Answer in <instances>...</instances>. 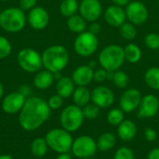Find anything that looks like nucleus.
I'll use <instances>...</instances> for the list:
<instances>
[{
    "label": "nucleus",
    "instance_id": "nucleus-24",
    "mask_svg": "<svg viewBox=\"0 0 159 159\" xmlns=\"http://www.w3.org/2000/svg\"><path fill=\"white\" fill-rule=\"evenodd\" d=\"M87 20L79 14V15H73L68 18L67 20V27L68 29L75 33V34H81L86 31L87 28Z\"/></svg>",
    "mask_w": 159,
    "mask_h": 159
},
{
    "label": "nucleus",
    "instance_id": "nucleus-45",
    "mask_svg": "<svg viewBox=\"0 0 159 159\" xmlns=\"http://www.w3.org/2000/svg\"><path fill=\"white\" fill-rule=\"evenodd\" d=\"M88 65H89V67H91L92 69H94V68L96 67V61H90L88 63Z\"/></svg>",
    "mask_w": 159,
    "mask_h": 159
},
{
    "label": "nucleus",
    "instance_id": "nucleus-44",
    "mask_svg": "<svg viewBox=\"0 0 159 159\" xmlns=\"http://www.w3.org/2000/svg\"><path fill=\"white\" fill-rule=\"evenodd\" d=\"M56 159H72V157L68 153H63V154H59Z\"/></svg>",
    "mask_w": 159,
    "mask_h": 159
},
{
    "label": "nucleus",
    "instance_id": "nucleus-23",
    "mask_svg": "<svg viewBox=\"0 0 159 159\" xmlns=\"http://www.w3.org/2000/svg\"><path fill=\"white\" fill-rule=\"evenodd\" d=\"M96 143L98 150L102 152H107L115 147L116 143V137L111 132H104L99 136Z\"/></svg>",
    "mask_w": 159,
    "mask_h": 159
},
{
    "label": "nucleus",
    "instance_id": "nucleus-7",
    "mask_svg": "<svg viewBox=\"0 0 159 159\" xmlns=\"http://www.w3.org/2000/svg\"><path fill=\"white\" fill-rule=\"evenodd\" d=\"M17 61L20 67L27 73H37L43 67L42 55L34 48L20 49L17 55Z\"/></svg>",
    "mask_w": 159,
    "mask_h": 159
},
{
    "label": "nucleus",
    "instance_id": "nucleus-21",
    "mask_svg": "<svg viewBox=\"0 0 159 159\" xmlns=\"http://www.w3.org/2000/svg\"><path fill=\"white\" fill-rule=\"evenodd\" d=\"M75 84L74 83L72 77L61 76L56 84V91L57 94L60 95L63 99H67L71 97L75 89Z\"/></svg>",
    "mask_w": 159,
    "mask_h": 159
},
{
    "label": "nucleus",
    "instance_id": "nucleus-18",
    "mask_svg": "<svg viewBox=\"0 0 159 159\" xmlns=\"http://www.w3.org/2000/svg\"><path fill=\"white\" fill-rule=\"evenodd\" d=\"M94 71L88 64L80 65L72 74V79L77 87H86L93 80Z\"/></svg>",
    "mask_w": 159,
    "mask_h": 159
},
{
    "label": "nucleus",
    "instance_id": "nucleus-37",
    "mask_svg": "<svg viewBox=\"0 0 159 159\" xmlns=\"http://www.w3.org/2000/svg\"><path fill=\"white\" fill-rule=\"evenodd\" d=\"M107 75H108V71H106L105 69L103 68L97 69L96 71H94L93 80H95L98 83H102L107 79Z\"/></svg>",
    "mask_w": 159,
    "mask_h": 159
},
{
    "label": "nucleus",
    "instance_id": "nucleus-10",
    "mask_svg": "<svg viewBox=\"0 0 159 159\" xmlns=\"http://www.w3.org/2000/svg\"><path fill=\"white\" fill-rule=\"evenodd\" d=\"M127 20L134 25H142L146 22L149 12L146 6L141 1H130L126 7Z\"/></svg>",
    "mask_w": 159,
    "mask_h": 159
},
{
    "label": "nucleus",
    "instance_id": "nucleus-5",
    "mask_svg": "<svg viewBox=\"0 0 159 159\" xmlns=\"http://www.w3.org/2000/svg\"><path fill=\"white\" fill-rule=\"evenodd\" d=\"M48 148L58 154L68 153L72 149L74 143L71 132L64 129H50L45 137Z\"/></svg>",
    "mask_w": 159,
    "mask_h": 159
},
{
    "label": "nucleus",
    "instance_id": "nucleus-34",
    "mask_svg": "<svg viewBox=\"0 0 159 159\" xmlns=\"http://www.w3.org/2000/svg\"><path fill=\"white\" fill-rule=\"evenodd\" d=\"M12 47L10 42L3 35H0V60L8 57L11 53Z\"/></svg>",
    "mask_w": 159,
    "mask_h": 159
},
{
    "label": "nucleus",
    "instance_id": "nucleus-17",
    "mask_svg": "<svg viewBox=\"0 0 159 159\" xmlns=\"http://www.w3.org/2000/svg\"><path fill=\"white\" fill-rule=\"evenodd\" d=\"M104 20L105 21L113 26V27H120L123 23L126 22L127 16H126V11L123 9V7L112 5L104 12Z\"/></svg>",
    "mask_w": 159,
    "mask_h": 159
},
{
    "label": "nucleus",
    "instance_id": "nucleus-41",
    "mask_svg": "<svg viewBox=\"0 0 159 159\" xmlns=\"http://www.w3.org/2000/svg\"><path fill=\"white\" fill-rule=\"evenodd\" d=\"M147 159H159V148L157 147V148H154L152 149L148 156H147Z\"/></svg>",
    "mask_w": 159,
    "mask_h": 159
},
{
    "label": "nucleus",
    "instance_id": "nucleus-4",
    "mask_svg": "<svg viewBox=\"0 0 159 159\" xmlns=\"http://www.w3.org/2000/svg\"><path fill=\"white\" fill-rule=\"evenodd\" d=\"M124 48L119 45H109L102 49L99 54V62L102 68L108 72H116L125 62Z\"/></svg>",
    "mask_w": 159,
    "mask_h": 159
},
{
    "label": "nucleus",
    "instance_id": "nucleus-27",
    "mask_svg": "<svg viewBox=\"0 0 159 159\" xmlns=\"http://www.w3.org/2000/svg\"><path fill=\"white\" fill-rule=\"evenodd\" d=\"M48 143L43 138H36L31 143L32 155L35 157H43L48 152Z\"/></svg>",
    "mask_w": 159,
    "mask_h": 159
},
{
    "label": "nucleus",
    "instance_id": "nucleus-19",
    "mask_svg": "<svg viewBox=\"0 0 159 159\" xmlns=\"http://www.w3.org/2000/svg\"><path fill=\"white\" fill-rule=\"evenodd\" d=\"M137 135V126L132 120L124 119L117 126V136L123 142H130Z\"/></svg>",
    "mask_w": 159,
    "mask_h": 159
},
{
    "label": "nucleus",
    "instance_id": "nucleus-13",
    "mask_svg": "<svg viewBox=\"0 0 159 159\" xmlns=\"http://www.w3.org/2000/svg\"><path fill=\"white\" fill-rule=\"evenodd\" d=\"M91 101L100 108H109L115 102V94L109 88L105 86H99L92 90Z\"/></svg>",
    "mask_w": 159,
    "mask_h": 159
},
{
    "label": "nucleus",
    "instance_id": "nucleus-28",
    "mask_svg": "<svg viewBox=\"0 0 159 159\" xmlns=\"http://www.w3.org/2000/svg\"><path fill=\"white\" fill-rule=\"evenodd\" d=\"M78 7L77 0H63L60 5V12L63 17L69 18L76 13Z\"/></svg>",
    "mask_w": 159,
    "mask_h": 159
},
{
    "label": "nucleus",
    "instance_id": "nucleus-2",
    "mask_svg": "<svg viewBox=\"0 0 159 159\" xmlns=\"http://www.w3.org/2000/svg\"><path fill=\"white\" fill-rule=\"evenodd\" d=\"M69 52L61 45H53L47 48L42 53L43 67L51 73H61L68 64Z\"/></svg>",
    "mask_w": 159,
    "mask_h": 159
},
{
    "label": "nucleus",
    "instance_id": "nucleus-36",
    "mask_svg": "<svg viewBox=\"0 0 159 159\" xmlns=\"http://www.w3.org/2000/svg\"><path fill=\"white\" fill-rule=\"evenodd\" d=\"M48 104L49 106V108L51 110H58L60 109L62 104H63V98H61L60 95L56 94L51 96L48 101Z\"/></svg>",
    "mask_w": 159,
    "mask_h": 159
},
{
    "label": "nucleus",
    "instance_id": "nucleus-12",
    "mask_svg": "<svg viewBox=\"0 0 159 159\" xmlns=\"http://www.w3.org/2000/svg\"><path fill=\"white\" fill-rule=\"evenodd\" d=\"M78 10L87 21L93 22L101 17L102 7L99 0H82L79 4Z\"/></svg>",
    "mask_w": 159,
    "mask_h": 159
},
{
    "label": "nucleus",
    "instance_id": "nucleus-15",
    "mask_svg": "<svg viewBox=\"0 0 159 159\" xmlns=\"http://www.w3.org/2000/svg\"><path fill=\"white\" fill-rule=\"evenodd\" d=\"M26 101V97L20 92H11L7 94L2 101V110L8 115H14L22 109Z\"/></svg>",
    "mask_w": 159,
    "mask_h": 159
},
{
    "label": "nucleus",
    "instance_id": "nucleus-22",
    "mask_svg": "<svg viewBox=\"0 0 159 159\" xmlns=\"http://www.w3.org/2000/svg\"><path fill=\"white\" fill-rule=\"evenodd\" d=\"M72 96L74 103L81 108L91 101V92L87 89V87H77Z\"/></svg>",
    "mask_w": 159,
    "mask_h": 159
},
{
    "label": "nucleus",
    "instance_id": "nucleus-31",
    "mask_svg": "<svg viewBox=\"0 0 159 159\" xmlns=\"http://www.w3.org/2000/svg\"><path fill=\"white\" fill-rule=\"evenodd\" d=\"M124 120V112L120 108H113L107 115V121L111 126L117 127Z\"/></svg>",
    "mask_w": 159,
    "mask_h": 159
},
{
    "label": "nucleus",
    "instance_id": "nucleus-47",
    "mask_svg": "<svg viewBox=\"0 0 159 159\" xmlns=\"http://www.w3.org/2000/svg\"><path fill=\"white\" fill-rule=\"evenodd\" d=\"M0 159H14L12 157L8 156V155H1L0 156Z\"/></svg>",
    "mask_w": 159,
    "mask_h": 159
},
{
    "label": "nucleus",
    "instance_id": "nucleus-48",
    "mask_svg": "<svg viewBox=\"0 0 159 159\" xmlns=\"http://www.w3.org/2000/svg\"><path fill=\"white\" fill-rule=\"evenodd\" d=\"M0 1H3V2H7V1H10V0H0Z\"/></svg>",
    "mask_w": 159,
    "mask_h": 159
},
{
    "label": "nucleus",
    "instance_id": "nucleus-9",
    "mask_svg": "<svg viewBox=\"0 0 159 159\" xmlns=\"http://www.w3.org/2000/svg\"><path fill=\"white\" fill-rule=\"evenodd\" d=\"M97 150L96 141L89 135H81L74 140L71 149L74 156L79 159L92 157Z\"/></svg>",
    "mask_w": 159,
    "mask_h": 159
},
{
    "label": "nucleus",
    "instance_id": "nucleus-16",
    "mask_svg": "<svg viewBox=\"0 0 159 159\" xmlns=\"http://www.w3.org/2000/svg\"><path fill=\"white\" fill-rule=\"evenodd\" d=\"M27 21L33 29L41 31L48 26L49 22V15L44 7H34L29 10V14L27 15Z\"/></svg>",
    "mask_w": 159,
    "mask_h": 159
},
{
    "label": "nucleus",
    "instance_id": "nucleus-43",
    "mask_svg": "<svg viewBox=\"0 0 159 159\" xmlns=\"http://www.w3.org/2000/svg\"><path fill=\"white\" fill-rule=\"evenodd\" d=\"M19 92H20L23 96L27 97V96H28V95H30V93H31V89H30L28 86L23 85V86H21V87L20 88Z\"/></svg>",
    "mask_w": 159,
    "mask_h": 159
},
{
    "label": "nucleus",
    "instance_id": "nucleus-25",
    "mask_svg": "<svg viewBox=\"0 0 159 159\" xmlns=\"http://www.w3.org/2000/svg\"><path fill=\"white\" fill-rule=\"evenodd\" d=\"M125 61L129 63H137L142 59V50L135 44H129L124 48Z\"/></svg>",
    "mask_w": 159,
    "mask_h": 159
},
{
    "label": "nucleus",
    "instance_id": "nucleus-20",
    "mask_svg": "<svg viewBox=\"0 0 159 159\" xmlns=\"http://www.w3.org/2000/svg\"><path fill=\"white\" fill-rule=\"evenodd\" d=\"M54 80L55 77L53 73L47 69L40 70L35 73V75L34 77V85L36 89L43 90L48 89L53 84Z\"/></svg>",
    "mask_w": 159,
    "mask_h": 159
},
{
    "label": "nucleus",
    "instance_id": "nucleus-6",
    "mask_svg": "<svg viewBox=\"0 0 159 159\" xmlns=\"http://www.w3.org/2000/svg\"><path fill=\"white\" fill-rule=\"evenodd\" d=\"M84 119L82 108L75 104H71L63 108L60 116L62 129L69 132H75L80 129Z\"/></svg>",
    "mask_w": 159,
    "mask_h": 159
},
{
    "label": "nucleus",
    "instance_id": "nucleus-29",
    "mask_svg": "<svg viewBox=\"0 0 159 159\" xmlns=\"http://www.w3.org/2000/svg\"><path fill=\"white\" fill-rule=\"evenodd\" d=\"M119 34L120 35L128 41H131L135 39L137 35V30L134 24L131 22H125L119 27Z\"/></svg>",
    "mask_w": 159,
    "mask_h": 159
},
{
    "label": "nucleus",
    "instance_id": "nucleus-11",
    "mask_svg": "<svg viewBox=\"0 0 159 159\" xmlns=\"http://www.w3.org/2000/svg\"><path fill=\"white\" fill-rule=\"evenodd\" d=\"M142 94L136 89H129L125 90L119 99V108L124 113H131L138 109L142 101Z\"/></svg>",
    "mask_w": 159,
    "mask_h": 159
},
{
    "label": "nucleus",
    "instance_id": "nucleus-49",
    "mask_svg": "<svg viewBox=\"0 0 159 159\" xmlns=\"http://www.w3.org/2000/svg\"><path fill=\"white\" fill-rule=\"evenodd\" d=\"M81 159H93L92 157H88V158H81Z\"/></svg>",
    "mask_w": 159,
    "mask_h": 159
},
{
    "label": "nucleus",
    "instance_id": "nucleus-30",
    "mask_svg": "<svg viewBox=\"0 0 159 159\" xmlns=\"http://www.w3.org/2000/svg\"><path fill=\"white\" fill-rule=\"evenodd\" d=\"M112 81L115 84V86L117 87L118 89H125L129 85V75H127V73H125L124 71H121V70H117V71L114 72Z\"/></svg>",
    "mask_w": 159,
    "mask_h": 159
},
{
    "label": "nucleus",
    "instance_id": "nucleus-33",
    "mask_svg": "<svg viewBox=\"0 0 159 159\" xmlns=\"http://www.w3.org/2000/svg\"><path fill=\"white\" fill-rule=\"evenodd\" d=\"M144 44L145 46L152 49L157 50L159 49V34L157 33H149L144 37Z\"/></svg>",
    "mask_w": 159,
    "mask_h": 159
},
{
    "label": "nucleus",
    "instance_id": "nucleus-42",
    "mask_svg": "<svg viewBox=\"0 0 159 159\" xmlns=\"http://www.w3.org/2000/svg\"><path fill=\"white\" fill-rule=\"evenodd\" d=\"M111 2L115 6L123 7H127V5L130 2V0H111Z\"/></svg>",
    "mask_w": 159,
    "mask_h": 159
},
{
    "label": "nucleus",
    "instance_id": "nucleus-8",
    "mask_svg": "<svg viewBox=\"0 0 159 159\" xmlns=\"http://www.w3.org/2000/svg\"><path fill=\"white\" fill-rule=\"evenodd\" d=\"M99 47V40L96 34L89 31L79 34L74 42V49L81 57H89L94 54Z\"/></svg>",
    "mask_w": 159,
    "mask_h": 159
},
{
    "label": "nucleus",
    "instance_id": "nucleus-46",
    "mask_svg": "<svg viewBox=\"0 0 159 159\" xmlns=\"http://www.w3.org/2000/svg\"><path fill=\"white\" fill-rule=\"evenodd\" d=\"M3 95H4V86H3V84L0 82V99L3 97Z\"/></svg>",
    "mask_w": 159,
    "mask_h": 159
},
{
    "label": "nucleus",
    "instance_id": "nucleus-39",
    "mask_svg": "<svg viewBox=\"0 0 159 159\" xmlns=\"http://www.w3.org/2000/svg\"><path fill=\"white\" fill-rule=\"evenodd\" d=\"M143 134H144V138L147 142H155L157 138V131L152 128H146Z\"/></svg>",
    "mask_w": 159,
    "mask_h": 159
},
{
    "label": "nucleus",
    "instance_id": "nucleus-14",
    "mask_svg": "<svg viewBox=\"0 0 159 159\" xmlns=\"http://www.w3.org/2000/svg\"><path fill=\"white\" fill-rule=\"evenodd\" d=\"M159 99L153 95L147 94L142 98L138 107V115L141 118H152L158 113Z\"/></svg>",
    "mask_w": 159,
    "mask_h": 159
},
{
    "label": "nucleus",
    "instance_id": "nucleus-32",
    "mask_svg": "<svg viewBox=\"0 0 159 159\" xmlns=\"http://www.w3.org/2000/svg\"><path fill=\"white\" fill-rule=\"evenodd\" d=\"M100 107H98L96 104L92 103H88L87 105H85L82 108V112H83V116L84 118L89 119V120H92L95 119L99 114H100Z\"/></svg>",
    "mask_w": 159,
    "mask_h": 159
},
{
    "label": "nucleus",
    "instance_id": "nucleus-40",
    "mask_svg": "<svg viewBox=\"0 0 159 159\" xmlns=\"http://www.w3.org/2000/svg\"><path fill=\"white\" fill-rule=\"evenodd\" d=\"M101 25L97 22V21H93V22H90V24H89V32H91L92 34H98L100 32H101Z\"/></svg>",
    "mask_w": 159,
    "mask_h": 159
},
{
    "label": "nucleus",
    "instance_id": "nucleus-1",
    "mask_svg": "<svg viewBox=\"0 0 159 159\" xmlns=\"http://www.w3.org/2000/svg\"><path fill=\"white\" fill-rule=\"evenodd\" d=\"M50 112L48 102L39 97H30L20 112L19 123L26 131L36 130L49 118Z\"/></svg>",
    "mask_w": 159,
    "mask_h": 159
},
{
    "label": "nucleus",
    "instance_id": "nucleus-38",
    "mask_svg": "<svg viewBox=\"0 0 159 159\" xmlns=\"http://www.w3.org/2000/svg\"><path fill=\"white\" fill-rule=\"evenodd\" d=\"M37 0H20L19 7H20L23 11L31 10L34 7H36Z\"/></svg>",
    "mask_w": 159,
    "mask_h": 159
},
{
    "label": "nucleus",
    "instance_id": "nucleus-26",
    "mask_svg": "<svg viewBox=\"0 0 159 159\" xmlns=\"http://www.w3.org/2000/svg\"><path fill=\"white\" fill-rule=\"evenodd\" d=\"M144 81L150 89L159 90V67L149 68L144 74Z\"/></svg>",
    "mask_w": 159,
    "mask_h": 159
},
{
    "label": "nucleus",
    "instance_id": "nucleus-3",
    "mask_svg": "<svg viewBox=\"0 0 159 159\" xmlns=\"http://www.w3.org/2000/svg\"><path fill=\"white\" fill-rule=\"evenodd\" d=\"M27 21V17L20 7H10L0 12V27L7 33L20 32Z\"/></svg>",
    "mask_w": 159,
    "mask_h": 159
},
{
    "label": "nucleus",
    "instance_id": "nucleus-35",
    "mask_svg": "<svg viewBox=\"0 0 159 159\" xmlns=\"http://www.w3.org/2000/svg\"><path fill=\"white\" fill-rule=\"evenodd\" d=\"M114 159H135V156L129 147L122 146L116 151Z\"/></svg>",
    "mask_w": 159,
    "mask_h": 159
}]
</instances>
